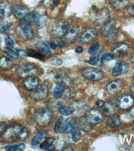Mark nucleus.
I'll return each instance as SVG.
<instances>
[{
	"label": "nucleus",
	"mask_w": 134,
	"mask_h": 151,
	"mask_svg": "<svg viewBox=\"0 0 134 151\" xmlns=\"http://www.w3.org/2000/svg\"><path fill=\"white\" fill-rule=\"evenodd\" d=\"M53 115L52 111L49 107H42L36 111L35 113V120L38 124L40 126H47L51 121Z\"/></svg>",
	"instance_id": "nucleus-1"
},
{
	"label": "nucleus",
	"mask_w": 134,
	"mask_h": 151,
	"mask_svg": "<svg viewBox=\"0 0 134 151\" xmlns=\"http://www.w3.org/2000/svg\"><path fill=\"white\" fill-rule=\"evenodd\" d=\"M69 27V22L66 19H60L54 22L51 28V32L56 37L64 36Z\"/></svg>",
	"instance_id": "nucleus-2"
},
{
	"label": "nucleus",
	"mask_w": 134,
	"mask_h": 151,
	"mask_svg": "<svg viewBox=\"0 0 134 151\" xmlns=\"http://www.w3.org/2000/svg\"><path fill=\"white\" fill-rule=\"evenodd\" d=\"M110 13L109 9L103 8L97 11L92 17L93 23L96 26L104 25L109 21Z\"/></svg>",
	"instance_id": "nucleus-3"
},
{
	"label": "nucleus",
	"mask_w": 134,
	"mask_h": 151,
	"mask_svg": "<svg viewBox=\"0 0 134 151\" xmlns=\"http://www.w3.org/2000/svg\"><path fill=\"white\" fill-rule=\"evenodd\" d=\"M37 66L35 64L26 63L19 66L16 70V75L20 78L26 77L37 71Z\"/></svg>",
	"instance_id": "nucleus-4"
},
{
	"label": "nucleus",
	"mask_w": 134,
	"mask_h": 151,
	"mask_svg": "<svg viewBox=\"0 0 134 151\" xmlns=\"http://www.w3.org/2000/svg\"><path fill=\"white\" fill-rule=\"evenodd\" d=\"M21 127L20 125H14L7 128L2 134L3 140L8 142H12L19 139Z\"/></svg>",
	"instance_id": "nucleus-5"
},
{
	"label": "nucleus",
	"mask_w": 134,
	"mask_h": 151,
	"mask_svg": "<svg viewBox=\"0 0 134 151\" xmlns=\"http://www.w3.org/2000/svg\"><path fill=\"white\" fill-rule=\"evenodd\" d=\"M82 74L84 78L90 81H98L104 76V74L102 70L94 68H85L82 71Z\"/></svg>",
	"instance_id": "nucleus-6"
},
{
	"label": "nucleus",
	"mask_w": 134,
	"mask_h": 151,
	"mask_svg": "<svg viewBox=\"0 0 134 151\" xmlns=\"http://www.w3.org/2000/svg\"><path fill=\"white\" fill-rule=\"evenodd\" d=\"M102 113L97 109H92L89 111L86 115V122L91 126L98 124L103 120Z\"/></svg>",
	"instance_id": "nucleus-7"
},
{
	"label": "nucleus",
	"mask_w": 134,
	"mask_h": 151,
	"mask_svg": "<svg viewBox=\"0 0 134 151\" xmlns=\"http://www.w3.org/2000/svg\"><path fill=\"white\" fill-rule=\"evenodd\" d=\"M98 35V31L96 28H89L82 33L79 38L78 42L83 44L90 43L95 40Z\"/></svg>",
	"instance_id": "nucleus-8"
},
{
	"label": "nucleus",
	"mask_w": 134,
	"mask_h": 151,
	"mask_svg": "<svg viewBox=\"0 0 134 151\" xmlns=\"http://www.w3.org/2000/svg\"><path fill=\"white\" fill-rule=\"evenodd\" d=\"M48 87L45 85L39 86L35 90L31 91L30 97L32 100L35 101H40L43 100L48 95Z\"/></svg>",
	"instance_id": "nucleus-9"
},
{
	"label": "nucleus",
	"mask_w": 134,
	"mask_h": 151,
	"mask_svg": "<svg viewBox=\"0 0 134 151\" xmlns=\"http://www.w3.org/2000/svg\"><path fill=\"white\" fill-rule=\"evenodd\" d=\"M134 104L133 98L129 94H122L118 99V106L122 109H129L133 106Z\"/></svg>",
	"instance_id": "nucleus-10"
},
{
	"label": "nucleus",
	"mask_w": 134,
	"mask_h": 151,
	"mask_svg": "<svg viewBox=\"0 0 134 151\" xmlns=\"http://www.w3.org/2000/svg\"><path fill=\"white\" fill-rule=\"evenodd\" d=\"M80 31L79 26L73 24L69 26L68 31L64 35L65 42L68 44L73 43L76 40Z\"/></svg>",
	"instance_id": "nucleus-11"
},
{
	"label": "nucleus",
	"mask_w": 134,
	"mask_h": 151,
	"mask_svg": "<svg viewBox=\"0 0 134 151\" xmlns=\"http://www.w3.org/2000/svg\"><path fill=\"white\" fill-rule=\"evenodd\" d=\"M130 47L128 44L125 42H119L113 45L111 51L113 54L117 56H123L128 54Z\"/></svg>",
	"instance_id": "nucleus-12"
},
{
	"label": "nucleus",
	"mask_w": 134,
	"mask_h": 151,
	"mask_svg": "<svg viewBox=\"0 0 134 151\" xmlns=\"http://www.w3.org/2000/svg\"><path fill=\"white\" fill-rule=\"evenodd\" d=\"M23 83L25 88L31 92L38 87L40 81L36 77L32 75L29 76L25 78Z\"/></svg>",
	"instance_id": "nucleus-13"
},
{
	"label": "nucleus",
	"mask_w": 134,
	"mask_h": 151,
	"mask_svg": "<svg viewBox=\"0 0 134 151\" xmlns=\"http://www.w3.org/2000/svg\"><path fill=\"white\" fill-rule=\"evenodd\" d=\"M123 87V83L120 80H114L110 81L107 85L106 91L110 95L116 94L122 90Z\"/></svg>",
	"instance_id": "nucleus-14"
},
{
	"label": "nucleus",
	"mask_w": 134,
	"mask_h": 151,
	"mask_svg": "<svg viewBox=\"0 0 134 151\" xmlns=\"http://www.w3.org/2000/svg\"><path fill=\"white\" fill-rule=\"evenodd\" d=\"M116 25V19H112L109 20L101 29V35L104 37H108L115 31Z\"/></svg>",
	"instance_id": "nucleus-15"
},
{
	"label": "nucleus",
	"mask_w": 134,
	"mask_h": 151,
	"mask_svg": "<svg viewBox=\"0 0 134 151\" xmlns=\"http://www.w3.org/2000/svg\"><path fill=\"white\" fill-rule=\"evenodd\" d=\"M13 10L11 4L8 1H3L0 3V19L9 17Z\"/></svg>",
	"instance_id": "nucleus-16"
},
{
	"label": "nucleus",
	"mask_w": 134,
	"mask_h": 151,
	"mask_svg": "<svg viewBox=\"0 0 134 151\" xmlns=\"http://www.w3.org/2000/svg\"><path fill=\"white\" fill-rule=\"evenodd\" d=\"M13 11L15 17L18 19H23L29 13V9L27 7L21 4L15 6Z\"/></svg>",
	"instance_id": "nucleus-17"
},
{
	"label": "nucleus",
	"mask_w": 134,
	"mask_h": 151,
	"mask_svg": "<svg viewBox=\"0 0 134 151\" xmlns=\"http://www.w3.org/2000/svg\"><path fill=\"white\" fill-rule=\"evenodd\" d=\"M19 24L26 38L28 40H32L34 37V32L30 24L23 19Z\"/></svg>",
	"instance_id": "nucleus-18"
},
{
	"label": "nucleus",
	"mask_w": 134,
	"mask_h": 151,
	"mask_svg": "<svg viewBox=\"0 0 134 151\" xmlns=\"http://www.w3.org/2000/svg\"><path fill=\"white\" fill-rule=\"evenodd\" d=\"M102 111L105 115L108 116H112L116 114L117 107L114 104L108 103L103 106Z\"/></svg>",
	"instance_id": "nucleus-19"
},
{
	"label": "nucleus",
	"mask_w": 134,
	"mask_h": 151,
	"mask_svg": "<svg viewBox=\"0 0 134 151\" xmlns=\"http://www.w3.org/2000/svg\"><path fill=\"white\" fill-rule=\"evenodd\" d=\"M75 123V119L72 117L68 118L62 123V132L68 133L71 132L72 130L74 127Z\"/></svg>",
	"instance_id": "nucleus-20"
},
{
	"label": "nucleus",
	"mask_w": 134,
	"mask_h": 151,
	"mask_svg": "<svg viewBox=\"0 0 134 151\" xmlns=\"http://www.w3.org/2000/svg\"><path fill=\"white\" fill-rule=\"evenodd\" d=\"M58 109L59 111L62 115L69 116L74 111L73 106L70 105L69 106H63L62 103L60 101L58 104Z\"/></svg>",
	"instance_id": "nucleus-21"
},
{
	"label": "nucleus",
	"mask_w": 134,
	"mask_h": 151,
	"mask_svg": "<svg viewBox=\"0 0 134 151\" xmlns=\"http://www.w3.org/2000/svg\"><path fill=\"white\" fill-rule=\"evenodd\" d=\"M48 134V132L46 130H41L33 138L31 141L33 146L37 145L41 141L45 138Z\"/></svg>",
	"instance_id": "nucleus-22"
},
{
	"label": "nucleus",
	"mask_w": 134,
	"mask_h": 151,
	"mask_svg": "<svg viewBox=\"0 0 134 151\" xmlns=\"http://www.w3.org/2000/svg\"><path fill=\"white\" fill-rule=\"evenodd\" d=\"M109 3L114 8L117 9H122L125 8L128 4L126 0H108Z\"/></svg>",
	"instance_id": "nucleus-23"
},
{
	"label": "nucleus",
	"mask_w": 134,
	"mask_h": 151,
	"mask_svg": "<svg viewBox=\"0 0 134 151\" xmlns=\"http://www.w3.org/2000/svg\"><path fill=\"white\" fill-rule=\"evenodd\" d=\"M69 78L66 74L63 73H56L54 76V80L55 82L59 83V85L61 84H65L68 82Z\"/></svg>",
	"instance_id": "nucleus-24"
},
{
	"label": "nucleus",
	"mask_w": 134,
	"mask_h": 151,
	"mask_svg": "<svg viewBox=\"0 0 134 151\" xmlns=\"http://www.w3.org/2000/svg\"><path fill=\"white\" fill-rule=\"evenodd\" d=\"M35 47L43 54L46 55H51V53L48 46L41 42H37L35 44Z\"/></svg>",
	"instance_id": "nucleus-25"
},
{
	"label": "nucleus",
	"mask_w": 134,
	"mask_h": 151,
	"mask_svg": "<svg viewBox=\"0 0 134 151\" xmlns=\"http://www.w3.org/2000/svg\"><path fill=\"white\" fill-rule=\"evenodd\" d=\"M13 65V63L10 59L5 57L0 58V67L3 69H9Z\"/></svg>",
	"instance_id": "nucleus-26"
},
{
	"label": "nucleus",
	"mask_w": 134,
	"mask_h": 151,
	"mask_svg": "<svg viewBox=\"0 0 134 151\" xmlns=\"http://www.w3.org/2000/svg\"><path fill=\"white\" fill-rule=\"evenodd\" d=\"M11 24L9 21H0V33L6 34L10 30Z\"/></svg>",
	"instance_id": "nucleus-27"
},
{
	"label": "nucleus",
	"mask_w": 134,
	"mask_h": 151,
	"mask_svg": "<svg viewBox=\"0 0 134 151\" xmlns=\"http://www.w3.org/2000/svg\"><path fill=\"white\" fill-rule=\"evenodd\" d=\"M60 0H43V4L47 9H53L59 3Z\"/></svg>",
	"instance_id": "nucleus-28"
},
{
	"label": "nucleus",
	"mask_w": 134,
	"mask_h": 151,
	"mask_svg": "<svg viewBox=\"0 0 134 151\" xmlns=\"http://www.w3.org/2000/svg\"><path fill=\"white\" fill-rule=\"evenodd\" d=\"M64 92V88L63 86L61 85H58L54 88L53 92L54 97L56 99H60L63 96Z\"/></svg>",
	"instance_id": "nucleus-29"
},
{
	"label": "nucleus",
	"mask_w": 134,
	"mask_h": 151,
	"mask_svg": "<svg viewBox=\"0 0 134 151\" xmlns=\"http://www.w3.org/2000/svg\"><path fill=\"white\" fill-rule=\"evenodd\" d=\"M123 70V66L122 63H116L113 68L112 75L113 76H117L122 74Z\"/></svg>",
	"instance_id": "nucleus-30"
},
{
	"label": "nucleus",
	"mask_w": 134,
	"mask_h": 151,
	"mask_svg": "<svg viewBox=\"0 0 134 151\" xmlns=\"http://www.w3.org/2000/svg\"><path fill=\"white\" fill-rule=\"evenodd\" d=\"M55 139L53 138H49L46 139L40 145V148L42 149L50 150L51 148L52 145Z\"/></svg>",
	"instance_id": "nucleus-31"
},
{
	"label": "nucleus",
	"mask_w": 134,
	"mask_h": 151,
	"mask_svg": "<svg viewBox=\"0 0 134 151\" xmlns=\"http://www.w3.org/2000/svg\"><path fill=\"white\" fill-rule=\"evenodd\" d=\"M27 54L31 57L38 59V60H41V61H43L44 60V58L43 55L40 54L38 52L36 51V50L31 49V48H29V49L28 50Z\"/></svg>",
	"instance_id": "nucleus-32"
},
{
	"label": "nucleus",
	"mask_w": 134,
	"mask_h": 151,
	"mask_svg": "<svg viewBox=\"0 0 134 151\" xmlns=\"http://www.w3.org/2000/svg\"><path fill=\"white\" fill-rule=\"evenodd\" d=\"M71 136L72 140L75 142H77L81 139V134L79 129L77 127H74L71 132Z\"/></svg>",
	"instance_id": "nucleus-33"
},
{
	"label": "nucleus",
	"mask_w": 134,
	"mask_h": 151,
	"mask_svg": "<svg viewBox=\"0 0 134 151\" xmlns=\"http://www.w3.org/2000/svg\"><path fill=\"white\" fill-rule=\"evenodd\" d=\"M25 145L24 144H20L13 146H6L4 148L6 151H16L22 150L25 148Z\"/></svg>",
	"instance_id": "nucleus-34"
},
{
	"label": "nucleus",
	"mask_w": 134,
	"mask_h": 151,
	"mask_svg": "<svg viewBox=\"0 0 134 151\" xmlns=\"http://www.w3.org/2000/svg\"><path fill=\"white\" fill-rule=\"evenodd\" d=\"M3 51L7 55L13 59H17L20 56L18 52L14 51V50H12L10 48L8 47H5L3 48Z\"/></svg>",
	"instance_id": "nucleus-35"
},
{
	"label": "nucleus",
	"mask_w": 134,
	"mask_h": 151,
	"mask_svg": "<svg viewBox=\"0 0 134 151\" xmlns=\"http://www.w3.org/2000/svg\"><path fill=\"white\" fill-rule=\"evenodd\" d=\"M63 121V118L62 116H60L55 123L54 127V132L56 133H62V122Z\"/></svg>",
	"instance_id": "nucleus-36"
},
{
	"label": "nucleus",
	"mask_w": 134,
	"mask_h": 151,
	"mask_svg": "<svg viewBox=\"0 0 134 151\" xmlns=\"http://www.w3.org/2000/svg\"><path fill=\"white\" fill-rule=\"evenodd\" d=\"M109 126L111 127H118L120 125V121L118 116H114L109 119L108 121Z\"/></svg>",
	"instance_id": "nucleus-37"
},
{
	"label": "nucleus",
	"mask_w": 134,
	"mask_h": 151,
	"mask_svg": "<svg viewBox=\"0 0 134 151\" xmlns=\"http://www.w3.org/2000/svg\"><path fill=\"white\" fill-rule=\"evenodd\" d=\"M28 136L29 133L28 130L25 127L22 126L19 134V140L22 141H25L28 139Z\"/></svg>",
	"instance_id": "nucleus-38"
},
{
	"label": "nucleus",
	"mask_w": 134,
	"mask_h": 151,
	"mask_svg": "<svg viewBox=\"0 0 134 151\" xmlns=\"http://www.w3.org/2000/svg\"><path fill=\"white\" fill-rule=\"evenodd\" d=\"M99 48V44L98 42H95L91 46L88 50V53L90 55H96Z\"/></svg>",
	"instance_id": "nucleus-39"
},
{
	"label": "nucleus",
	"mask_w": 134,
	"mask_h": 151,
	"mask_svg": "<svg viewBox=\"0 0 134 151\" xmlns=\"http://www.w3.org/2000/svg\"><path fill=\"white\" fill-rule=\"evenodd\" d=\"M86 110V107L85 105L83 104H80L77 107H76V108H74V111H75V113L77 115L80 114H80L85 113Z\"/></svg>",
	"instance_id": "nucleus-40"
},
{
	"label": "nucleus",
	"mask_w": 134,
	"mask_h": 151,
	"mask_svg": "<svg viewBox=\"0 0 134 151\" xmlns=\"http://www.w3.org/2000/svg\"><path fill=\"white\" fill-rule=\"evenodd\" d=\"M49 63L53 65L59 66L61 65L62 63V60L59 58H54L51 59L49 61Z\"/></svg>",
	"instance_id": "nucleus-41"
},
{
	"label": "nucleus",
	"mask_w": 134,
	"mask_h": 151,
	"mask_svg": "<svg viewBox=\"0 0 134 151\" xmlns=\"http://www.w3.org/2000/svg\"><path fill=\"white\" fill-rule=\"evenodd\" d=\"M46 25V19L44 17H41L36 26L38 29H41L45 27Z\"/></svg>",
	"instance_id": "nucleus-42"
},
{
	"label": "nucleus",
	"mask_w": 134,
	"mask_h": 151,
	"mask_svg": "<svg viewBox=\"0 0 134 151\" xmlns=\"http://www.w3.org/2000/svg\"><path fill=\"white\" fill-rule=\"evenodd\" d=\"M114 59V55L111 53H106L104 55H102V61H110Z\"/></svg>",
	"instance_id": "nucleus-43"
},
{
	"label": "nucleus",
	"mask_w": 134,
	"mask_h": 151,
	"mask_svg": "<svg viewBox=\"0 0 134 151\" xmlns=\"http://www.w3.org/2000/svg\"><path fill=\"white\" fill-rule=\"evenodd\" d=\"M5 43L9 48H12L14 47V42L12 39L10 37H8L6 38L4 40Z\"/></svg>",
	"instance_id": "nucleus-44"
},
{
	"label": "nucleus",
	"mask_w": 134,
	"mask_h": 151,
	"mask_svg": "<svg viewBox=\"0 0 134 151\" xmlns=\"http://www.w3.org/2000/svg\"><path fill=\"white\" fill-rule=\"evenodd\" d=\"M7 125L5 122H0V136L2 135L7 128Z\"/></svg>",
	"instance_id": "nucleus-45"
},
{
	"label": "nucleus",
	"mask_w": 134,
	"mask_h": 151,
	"mask_svg": "<svg viewBox=\"0 0 134 151\" xmlns=\"http://www.w3.org/2000/svg\"><path fill=\"white\" fill-rule=\"evenodd\" d=\"M97 57L96 56L91 57L88 61H86V62L89 64L95 65L97 64Z\"/></svg>",
	"instance_id": "nucleus-46"
},
{
	"label": "nucleus",
	"mask_w": 134,
	"mask_h": 151,
	"mask_svg": "<svg viewBox=\"0 0 134 151\" xmlns=\"http://www.w3.org/2000/svg\"><path fill=\"white\" fill-rule=\"evenodd\" d=\"M128 12L129 15L134 16V4L129 7L128 10Z\"/></svg>",
	"instance_id": "nucleus-47"
},
{
	"label": "nucleus",
	"mask_w": 134,
	"mask_h": 151,
	"mask_svg": "<svg viewBox=\"0 0 134 151\" xmlns=\"http://www.w3.org/2000/svg\"><path fill=\"white\" fill-rule=\"evenodd\" d=\"M96 106L98 107H103L105 104V102L104 101H102V100H98L97 101H96Z\"/></svg>",
	"instance_id": "nucleus-48"
},
{
	"label": "nucleus",
	"mask_w": 134,
	"mask_h": 151,
	"mask_svg": "<svg viewBox=\"0 0 134 151\" xmlns=\"http://www.w3.org/2000/svg\"><path fill=\"white\" fill-rule=\"evenodd\" d=\"M56 45L58 47L62 48L65 46V41L62 40H60L58 42Z\"/></svg>",
	"instance_id": "nucleus-49"
},
{
	"label": "nucleus",
	"mask_w": 134,
	"mask_h": 151,
	"mask_svg": "<svg viewBox=\"0 0 134 151\" xmlns=\"http://www.w3.org/2000/svg\"><path fill=\"white\" fill-rule=\"evenodd\" d=\"M83 51V48L81 46H78L76 49L75 51L76 52L78 53V54H81L82 53Z\"/></svg>",
	"instance_id": "nucleus-50"
},
{
	"label": "nucleus",
	"mask_w": 134,
	"mask_h": 151,
	"mask_svg": "<svg viewBox=\"0 0 134 151\" xmlns=\"http://www.w3.org/2000/svg\"><path fill=\"white\" fill-rule=\"evenodd\" d=\"M50 46L51 47L53 50L56 49L57 47V45L53 42H51V43L50 44Z\"/></svg>",
	"instance_id": "nucleus-51"
},
{
	"label": "nucleus",
	"mask_w": 134,
	"mask_h": 151,
	"mask_svg": "<svg viewBox=\"0 0 134 151\" xmlns=\"http://www.w3.org/2000/svg\"><path fill=\"white\" fill-rule=\"evenodd\" d=\"M131 61L134 65V52L133 53L131 57Z\"/></svg>",
	"instance_id": "nucleus-52"
},
{
	"label": "nucleus",
	"mask_w": 134,
	"mask_h": 151,
	"mask_svg": "<svg viewBox=\"0 0 134 151\" xmlns=\"http://www.w3.org/2000/svg\"><path fill=\"white\" fill-rule=\"evenodd\" d=\"M131 93H132L133 96L134 97V86L131 87Z\"/></svg>",
	"instance_id": "nucleus-53"
},
{
	"label": "nucleus",
	"mask_w": 134,
	"mask_h": 151,
	"mask_svg": "<svg viewBox=\"0 0 134 151\" xmlns=\"http://www.w3.org/2000/svg\"><path fill=\"white\" fill-rule=\"evenodd\" d=\"M133 78H134V73H133Z\"/></svg>",
	"instance_id": "nucleus-54"
},
{
	"label": "nucleus",
	"mask_w": 134,
	"mask_h": 151,
	"mask_svg": "<svg viewBox=\"0 0 134 151\" xmlns=\"http://www.w3.org/2000/svg\"><path fill=\"white\" fill-rule=\"evenodd\" d=\"M126 1H129V0H126Z\"/></svg>",
	"instance_id": "nucleus-55"
}]
</instances>
